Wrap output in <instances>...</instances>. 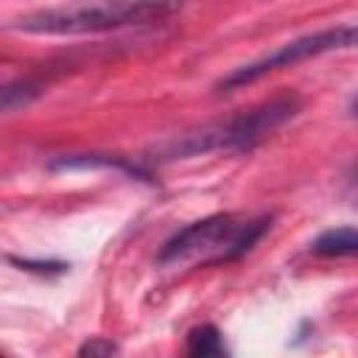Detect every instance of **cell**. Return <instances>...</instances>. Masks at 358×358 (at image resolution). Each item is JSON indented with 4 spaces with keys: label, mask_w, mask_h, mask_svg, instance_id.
<instances>
[{
    "label": "cell",
    "mask_w": 358,
    "mask_h": 358,
    "mask_svg": "<svg viewBox=\"0 0 358 358\" xmlns=\"http://www.w3.org/2000/svg\"><path fill=\"white\" fill-rule=\"evenodd\" d=\"M347 48H358V25H336V28H324V31H316V34H305L299 39L285 42L274 53H268V56H263V59H257L252 64H243V67L232 70L218 84V90L221 92H232V90H241V87L263 78L271 70L291 67V64L305 62L310 56H322V53H330V50H347Z\"/></svg>",
    "instance_id": "4"
},
{
    "label": "cell",
    "mask_w": 358,
    "mask_h": 358,
    "mask_svg": "<svg viewBox=\"0 0 358 358\" xmlns=\"http://www.w3.org/2000/svg\"><path fill=\"white\" fill-rule=\"evenodd\" d=\"M76 358H123V355H120V350H117L115 341L95 336V338H90V341H84L78 347V355Z\"/></svg>",
    "instance_id": "7"
},
{
    "label": "cell",
    "mask_w": 358,
    "mask_h": 358,
    "mask_svg": "<svg viewBox=\"0 0 358 358\" xmlns=\"http://www.w3.org/2000/svg\"><path fill=\"white\" fill-rule=\"evenodd\" d=\"M299 112V98L291 92L274 95L252 109H243L241 115L229 117L227 123L210 126L199 134H187L182 143L168 148V157H187L199 151H249L257 143H263L268 134H274L282 123H288Z\"/></svg>",
    "instance_id": "3"
},
{
    "label": "cell",
    "mask_w": 358,
    "mask_h": 358,
    "mask_svg": "<svg viewBox=\"0 0 358 358\" xmlns=\"http://www.w3.org/2000/svg\"><path fill=\"white\" fill-rule=\"evenodd\" d=\"M310 252L319 257H358V227L324 229L310 243Z\"/></svg>",
    "instance_id": "6"
},
{
    "label": "cell",
    "mask_w": 358,
    "mask_h": 358,
    "mask_svg": "<svg viewBox=\"0 0 358 358\" xmlns=\"http://www.w3.org/2000/svg\"><path fill=\"white\" fill-rule=\"evenodd\" d=\"M8 263H14V266H20V268H25V271H36V274H50V271H56V274H62L67 266L64 263H56V260H28V257H8Z\"/></svg>",
    "instance_id": "8"
},
{
    "label": "cell",
    "mask_w": 358,
    "mask_h": 358,
    "mask_svg": "<svg viewBox=\"0 0 358 358\" xmlns=\"http://www.w3.org/2000/svg\"><path fill=\"white\" fill-rule=\"evenodd\" d=\"M271 218L260 215L252 221H238L235 215H207L182 227L173 238H168L157 255L162 266L182 263H229L243 257L268 229Z\"/></svg>",
    "instance_id": "1"
},
{
    "label": "cell",
    "mask_w": 358,
    "mask_h": 358,
    "mask_svg": "<svg viewBox=\"0 0 358 358\" xmlns=\"http://www.w3.org/2000/svg\"><path fill=\"white\" fill-rule=\"evenodd\" d=\"M179 8L171 3H87V6H56L17 17L8 28L25 34H103L129 25L165 22Z\"/></svg>",
    "instance_id": "2"
},
{
    "label": "cell",
    "mask_w": 358,
    "mask_h": 358,
    "mask_svg": "<svg viewBox=\"0 0 358 358\" xmlns=\"http://www.w3.org/2000/svg\"><path fill=\"white\" fill-rule=\"evenodd\" d=\"M185 358H229L224 333L215 324H199L187 333Z\"/></svg>",
    "instance_id": "5"
},
{
    "label": "cell",
    "mask_w": 358,
    "mask_h": 358,
    "mask_svg": "<svg viewBox=\"0 0 358 358\" xmlns=\"http://www.w3.org/2000/svg\"><path fill=\"white\" fill-rule=\"evenodd\" d=\"M350 115H358V95H355L352 103H350Z\"/></svg>",
    "instance_id": "9"
}]
</instances>
